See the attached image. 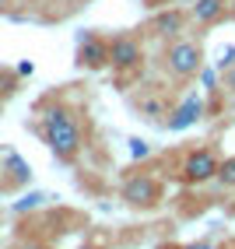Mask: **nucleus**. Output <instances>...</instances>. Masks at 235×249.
I'll return each instance as SVG.
<instances>
[{"label": "nucleus", "instance_id": "14", "mask_svg": "<svg viewBox=\"0 0 235 249\" xmlns=\"http://www.w3.org/2000/svg\"><path fill=\"white\" fill-rule=\"evenodd\" d=\"M228 21H235V0H228Z\"/></svg>", "mask_w": 235, "mask_h": 249}, {"label": "nucleus", "instance_id": "11", "mask_svg": "<svg viewBox=\"0 0 235 249\" xmlns=\"http://www.w3.org/2000/svg\"><path fill=\"white\" fill-rule=\"evenodd\" d=\"M225 91H232V95H235V63L225 71Z\"/></svg>", "mask_w": 235, "mask_h": 249}, {"label": "nucleus", "instance_id": "9", "mask_svg": "<svg viewBox=\"0 0 235 249\" xmlns=\"http://www.w3.org/2000/svg\"><path fill=\"white\" fill-rule=\"evenodd\" d=\"M182 25H186V14H182L179 7L162 11L158 18H155V32H158V36H165V39H176L179 32H182Z\"/></svg>", "mask_w": 235, "mask_h": 249}, {"label": "nucleus", "instance_id": "12", "mask_svg": "<svg viewBox=\"0 0 235 249\" xmlns=\"http://www.w3.org/2000/svg\"><path fill=\"white\" fill-rule=\"evenodd\" d=\"M130 151H133V158H144L147 147H144V141H130Z\"/></svg>", "mask_w": 235, "mask_h": 249}, {"label": "nucleus", "instance_id": "10", "mask_svg": "<svg viewBox=\"0 0 235 249\" xmlns=\"http://www.w3.org/2000/svg\"><path fill=\"white\" fill-rule=\"evenodd\" d=\"M217 179H221L225 186H232V190H235V158L221 161V169H217Z\"/></svg>", "mask_w": 235, "mask_h": 249}, {"label": "nucleus", "instance_id": "17", "mask_svg": "<svg viewBox=\"0 0 235 249\" xmlns=\"http://www.w3.org/2000/svg\"><path fill=\"white\" fill-rule=\"evenodd\" d=\"M4 4H7V0H0V11H4Z\"/></svg>", "mask_w": 235, "mask_h": 249}, {"label": "nucleus", "instance_id": "13", "mask_svg": "<svg viewBox=\"0 0 235 249\" xmlns=\"http://www.w3.org/2000/svg\"><path fill=\"white\" fill-rule=\"evenodd\" d=\"M162 109H165V106L158 102V98H151V102H144V112H155V116H158Z\"/></svg>", "mask_w": 235, "mask_h": 249}, {"label": "nucleus", "instance_id": "8", "mask_svg": "<svg viewBox=\"0 0 235 249\" xmlns=\"http://www.w3.org/2000/svg\"><path fill=\"white\" fill-rule=\"evenodd\" d=\"M193 18L200 25H217L228 18V0H197L193 4Z\"/></svg>", "mask_w": 235, "mask_h": 249}, {"label": "nucleus", "instance_id": "15", "mask_svg": "<svg viewBox=\"0 0 235 249\" xmlns=\"http://www.w3.org/2000/svg\"><path fill=\"white\" fill-rule=\"evenodd\" d=\"M186 249H214L211 242H197V246H186Z\"/></svg>", "mask_w": 235, "mask_h": 249}, {"label": "nucleus", "instance_id": "16", "mask_svg": "<svg viewBox=\"0 0 235 249\" xmlns=\"http://www.w3.org/2000/svg\"><path fill=\"white\" fill-rule=\"evenodd\" d=\"M18 249H42L39 242H25V246H18Z\"/></svg>", "mask_w": 235, "mask_h": 249}, {"label": "nucleus", "instance_id": "5", "mask_svg": "<svg viewBox=\"0 0 235 249\" xmlns=\"http://www.w3.org/2000/svg\"><path fill=\"white\" fill-rule=\"evenodd\" d=\"M141 60H144V49L133 36H120L109 42V63L116 71H133V67H141Z\"/></svg>", "mask_w": 235, "mask_h": 249}, {"label": "nucleus", "instance_id": "1", "mask_svg": "<svg viewBox=\"0 0 235 249\" xmlns=\"http://www.w3.org/2000/svg\"><path fill=\"white\" fill-rule=\"evenodd\" d=\"M42 137L53 147V155L63 161H71L81 151V126L67 109H49L42 116Z\"/></svg>", "mask_w": 235, "mask_h": 249}, {"label": "nucleus", "instance_id": "7", "mask_svg": "<svg viewBox=\"0 0 235 249\" xmlns=\"http://www.w3.org/2000/svg\"><path fill=\"white\" fill-rule=\"evenodd\" d=\"M200 116H204V102H200V98H186V102L182 106H176L172 112H169V120H165V126L169 130H186V126H193Z\"/></svg>", "mask_w": 235, "mask_h": 249}, {"label": "nucleus", "instance_id": "2", "mask_svg": "<svg viewBox=\"0 0 235 249\" xmlns=\"http://www.w3.org/2000/svg\"><path fill=\"white\" fill-rule=\"evenodd\" d=\"M165 67H169V74L176 81H190L204 67V49L197 42H190V39H172L169 53H165Z\"/></svg>", "mask_w": 235, "mask_h": 249}, {"label": "nucleus", "instance_id": "6", "mask_svg": "<svg viewBox=\"0 0 235 249\" xmlns=\"http://www.w3.org/2000/svg\"><path fill=\"white\" fill-rule=\"evenodd\" d=\"M77 63H81V67H88V71L106 67V63H109V42L95 39V36H85L81 46H77Z\"/></svg>", "mask_w": 235, "mask_h": 249}, {"label": "nucleus", "instance_id": "3", "mask_svg": "<svg viewBox=\"0 0 235 249\" xmlns=\"http://www.w3.org/2000/svg\"><path fill=\"white\" fill-rule=\"evenodd\" d=\"M217 169H221V158H217L214 147H197V151L186 155V165H182V182L217 179Z\"/></svg>", "mask_w": 235, "mask_h": 249}, {"label": "nucleus", "instance_id": "4", "mask_svg": "<svg viewBox=\"0 0 235 249\" xmlns=\"http://www.w3.org/2000/svg\"><path fill=\"white\" fill-rule=\"evenodd\" d=\"M158 182L151 179V176H130L127 179V186H123V200H127V207H133V211H147V207H155L158 204Z\"/></svg>", "mask_w": 235, "mask_h": 249}]
</instances>
